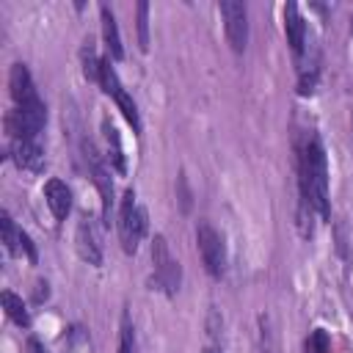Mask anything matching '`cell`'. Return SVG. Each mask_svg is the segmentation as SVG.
<instances>
[{
    "instance_id": "6da1fadb",
    "label": "cell",
    "mask_w": 353,
    "mask_h": 353,
    "mask_svg": "<svg viewBox=\"0 0 353 353\" xmlns=\"http://www.w3.org/2000/svg\"><path fill=\"white\" fill-rule=\"evenodd\" d=\"M301 207L314 210L320 221L331 218V204H328V163L325 152L317 135L306 141L301 149Z\"/></svg>"
},
{
    "instance_id": "7a4b0ae2",
    "label": "cell",
    "mask_w": 353,
    "mask_h": 353,
    "mask_svg": "<svg viewBox=\"0 0 353 353\" xmlns=\"http://www.w3.org/2000/svg\"><path fill=\"white\" fill-rule=\"evenodd\" d=\"M119 234H121V248L127 254L138 251V243L146 234V210L135 204V193L127 190L119 207Z\"/></svg>"
},
{
    "instance_id": "3957f363",
    "label": "cell",
    "mask_w": 353,
    "mask_h": 353,
    "mask_svg": "<svg viewBox=\"0 0 353 353\" xmlns=\"http://www.w3.org/2000/svg\"><path fill=\"white\" fill-rule=\"evenodd\" d=\"M44 124H47V108L41 99H33L22 108H14L6 116V130L14 141H33Z\"/></svg>"
},
{
    "instance_id": "277c9868",
    "label": "cell",
    "mask_w": 353,
    "mask_h": 353,
    "mask_svg": "<svg viewBox=\"0 0 353 353\" xmlns=\"http://www.w3.org/2000/svg\"><path fill=\"white\" fill-rule=\"evenodd\" d=\"M152 265H154V284L165 295H174L179 290L182 270H179V262L171 256L163 234H154V240H152Z\"/></svg>"
},
{
    "instance_id": "5b68a950",
    "label": "cell",
    "mask_w": 353,
    "mask_h": 353,
    "mask_svg": "<svg viewBox=\"0 0 353 353\" xmlns=\"http://www.w3.org/2000/svg\"><path fill=\"white\" fill-rule=\"evenodd\" d=\"M196 243H199V254H201V262H204L207 273L212 279H221V273L226 268V251H223L221 234L207 221H199V226H196Z\"/></svg>"
},
{
    "instance_id": "8992f818",
    "label": "cell",
    "mask_w": 353,
    "mask_h": 353,
    "mask_svg": "<svg viewBox=\"0 0 353 353\" xmlns=\"http://www.w3.org/2000/svg\"><path fill=\"white\" fill-rule=\"evenodd\" d=\"M221 17H223V30H226V41L234 52H243L248 44V11L243 3L237 0H223L218 6Z\"/></svg>"
},
{
    "instance_id": "52a82bcc",
    "label": "cell",
    "mask_w": 353,
    "mask_h": 353,
    "mask_svg": "<svg viewBox=\"0 0 353 353\" xmlns=\"http://www.w3.org/2000/svg\"><path fill=\"white\" fill-rule=\"evenodd\" d=\"M8 88H11V97H14L17 108H22V105L39 99V97H36V88H33V77H30V72H28L25 63H14V66H11Z\"/></svg>"
},
{
    "instance_id": "ba28073f",
    "label": "cell",
    "mask_w": 353,
    "mask_h": 353,
    "mask_svg": "<svg viewBox=\"0 0 353 353\" xmlns=\"http://www.w3.org/2000/svg\"><path fill=\"white\" fill-rule=\"evenodd\" d=\"M74 243H77V254H80L88 265H102V248H99L97 232H94V226H91L88 218H83V221L77 223Z\"/></svg>"
},
{
    "instance_id": "9c48e42d",
    "label": "cell",
    "mask_w": 353,
    "mask_h": 353,
    "mask_svg": "<svg viewBox=\"0 0 353 353\" xmlns=\"http://www.w3.org/2000/svg\"><path fill=\"white\" fill-rule=\"evenodd\" d=\"M44 199H47V207L50 212L55 215V221H63L72 210V190L66 188V182L61 179H47L44 185Z\"/></svg>"
},
{
    "instance_id": "30bf717a",
    "label": "cell",
    "mask_w": 353,
    "mask_h": 353,
    "mask_svg": "<svg viewBox=\"0 0 353 353\" xmlns=\"http://www.w3.org/2000/svg\"><path fill=\"white\" fill-rule=\"evenodd\" d=\"M11 157H14V163H17L22 171L39 174V171L44 168V152H41V146H39L36 141H14Z\"/></svg>"
},
{
    "instance_id": "8fae6325",
    "label": "cell",
    "mask_w": 353,
    "mask_h": 353,
    "mask_svg": "<svg viewBox=\"0 0 353 353\" xmlns=\"http://www.w3.org/2000/svg\"><path fill=\"white\" fill-rule=\"evenodd\" d=\"M284 33H287V44L292 47V52L301 55L303 52V39H306V25H303V17H301L295 3L284 6Z\"/></svg>"
},
{
    "instance_id": "7c38bea8",
    "label": "cell",
    "mask_w": 353,
    "mask_h": 353,
    "mask_svg": "<svg viewBox=\"0 0 353 353\" xmlns=\"http://www.w3.org/2000/svg\"><path fill=\"white\" fill-rule=\"evenodd\" d=\"M102 14V36H105V47H108V55L113 61H121L124 58V47H121V36H119V25H116V17L108 6L99 8Z\"/></svg>"
},
{
    "instance_id": "4fadbf2b",
    "label": "cell",
    "mask_w": 353,
    "mask_h": 353,
    "mask_svg": "<svg viewBox=\"0 0 353 353\" xmlns=\"http://www.w3.org/2000/svg\"><path fill=\"white\" fill-rule=\"evenodd\" d=\"M102 132H105V141H108V157H110L113 168H116L119 174H124V171H127V163H124V149H121L119 130L105 119V121H102Z\"/></svg>"
},
{
    "instance_id": "5bb4252c",
    "label": "cell",
    "mask_w": 353,
    "mask_h": 353,
    "mask_svg": "<svg viewBox=\"0 0 353 353\" xmlns=\"http://www.w3.org/2000/svg\"><path fill=\"white\" fill-rule=\"evenodd\" d=\"M3 309H6V314H8L19 328H28V325H30V314H28V309H25L22 298H19V295H14L11 290H6V292H3Z\"/></svg>"
},
{
    "instance_id": "9a60e30c",
    "label": "cell",
    "mask_w": 353,
    "mask_h": 353,
    "mask_svg": "<svg viewBox=\"0 0 353 353\" xmlns=\"http://www.w3.org/2000/svg\"><path fill=\"white\" fill-rule=\"evenodd\" d=\"M113 99H116V105H119L121 116L127 119V124L132 127V132H141V116H138V105L132 102V97H130V94L121 88V91H119Z\"/></svg>"
},
{
    "instance_id": "2e32d148",
    "label": "cell",
    "mask_w": 353,
    "mask_h": 353,
    "mask_svg": "<svg viewBox=\"0 0 353 353\" xmlns=\"http://www.w3.org/2000/svg\"><path fill=\"white\" fill-rule=\"evenodd\" d=\"M0 232H3V245H6V251H8V254H17V251H19V234H22V229L14 226V221H11L8 212H3V218H0Z\"/></svg>"
},
{
    "instance_id": "e0dca14e",
    "label": "cell",
    "mask_w": 353,
    "mask_h": 353,
    "mask_svg": "<svg viewBox=\"0 0 353 353\" xmlns=\"http://www.w3.org/2000/svg\"><path fill=\"white\" fill-rule=\"evenodd\" d=\"M135 28H138V47L146 52L149 50V3L135 6Z\"/></svg>"
},
{
    "instance_id": "ac0fdd59",
    "label": "cell",
    "mask_w": 353,
    "mask_h": 353,
    "mask_svg": "<svg viewBox=\"0 0 353 353\" xmlns=\"http://www.w3.org/2000/svg\"><path fill=\"white\" fill-rule=\"evenodd\" d=\"M99 83H102V91L105 94H110V97H116L124 85L119 83V74H116V69L110 66V58H105L102 61V72H99Z\"/></svg>"
},
{
    "instance_id": "d6986e66",
    "label": "cell",
    "mask_w": 353,
    "mask_h": 353,
    "mask_svg": "<svg viewBox=\"0 0 353 353\" xmlns=\"http://www.w3.org/2000/svg\"><path fill=\"white\" fill-rule=\"evenodd\" d=\"M99 72H102V61H97L91 41H85V47H83V74L88 80H99Z\"/></svg>"
},
{
    "instance_id": "ffe728a7",
    "label": "cell",
    "mask_w": 353,
    "mask_h": 353,
    "mask_svg": "<svg viewBox=\"0 0 353 353\" xmlns=\"http://www.w3.org/2000/svg\"><path fill=\"white\" fill-rule=\"evenodd\" d=\"M328 347H331V339H328V334L323 328H314L306 336V345H303L306 353H328Z\"/></svg>"
},
{
    "instance_id": "44dd1931",
    "label": "cell",
    "mask_w": 353,
    "mask_h": 353,
    "mask_svg": "<svg viewBox=\"0 0 353 353\" xmlns=\"http://www.w3.org/2000/svg\"><path fill=\"white\" fill-rule=\"evenodd\" d=\"M317 77H320L317 66L303 69V72H301V80H298V94H301V97H309V94L314 91V85H317Z\"/></svg>"
},
{
    "instance_id": "7402d4cb",
    "label": "cell",
    "mask_w": 353,
    "mask_h": 353,
    "mask_svg": "<svg viewBox=\"0 0 353 353\" xmlns=\"http://www.w3.org/2000/svg\"><path fill=\"white\" fill-rule=\"evenodd\" d=\"M119 353H138V347H135V334H132L130 320H124V325H121V342H119Z\"/></svg>"
},
{
    "instance_id": "603a6c76",
    "label": "cell",
    "mask_w": 353,
    "mask_h": 353,
    "mask_svg": "<svg viewBox=\"0 0 353 353\" xmlns=\"http://www.w3.org/2000/svg\"><path fill=\"white\" fill-rule=\"evenodd\" d=\"M179 201H182V212H188L190 210V190H188L185 174H179Z\"/></svg>"
},
{
    "instance_id": "cb8c5ba5",
    "label": "cell",
    "mask_w": 353,
    "mask_h": 353,
    "mask_svg": "<svg viewBox=\"0 0 353 353\" xmlns=\"http://www.w3.org/2000/svg\"><path fill=\"white\" fill-rule=\"evenodd\" d=\"M19 248H25V254H28V259H30V262H36V256H39V254H36V245L30 243V237H28L25 232L19 234Z\"/></svg>"
},
{
    "instance_id": "d4e9b609",
    "label": "cell",
    "mask_w": 353,
    "mask_h": 353,
    "mask_svg": "<svg viewBox=\"0 0 353 353\" xmlns=\"http://www.w3.org/2000/svg\"><path fill=\"white\" fill-rule=\"evenodd\" d=\"M28 353H47V347H44L36 336H30V339H28Z\"/></svg>"
},
{
    "instance_id": "484cf974",
    "label": "cell",
    "mask_w": 353,
    "mask_h": 353,
    "mask_svg": "<svg viewBox=\"0 0 353 353\" xmlns=\"http://www.w3.org/2000/svg\"><path fill=\"white\" fill-rule=\"evenodd\" d=\"M50 295V290H47V281H39L36 284V301H44Z\"/></svg>"
},
{
    "instance_id": "4316f807",
    "label": "cell",
    "mask_w": 353,
    "mask_h": 353,
    "mask_svg": "<svg viewBox=\"0 0 353 353\" xmlns=\"http://www.w3.org/2000/svg\"><path fill=\"white\" fill-rule=\"evenodd\" d=\"M201 353H221V350H218V347H204Z\"/></svg>"
}]
</instances>
